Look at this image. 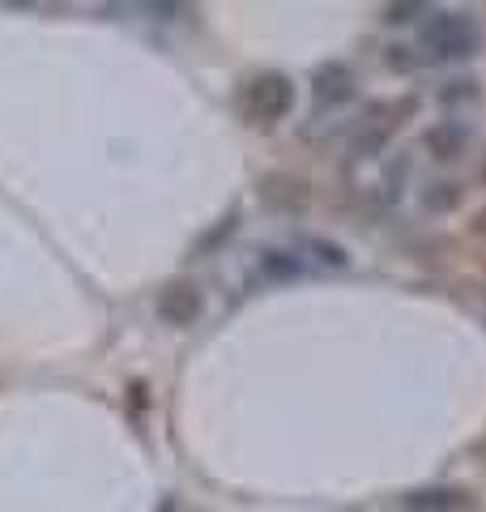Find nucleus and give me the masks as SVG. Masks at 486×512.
<instances>
[{
    "label": "nucleus",
    "instance_id": "f257e3e1",
    "mask_svg": "<svg viewBox=\"0 0 486 512\" xmlns=\"http://www.w3.org/2000/svg\"><path fill=\"white\" fill-rule=\"evenodd\" d=\"M239 107L243 116L252 124H278L290 116V107H295V82H290L286 73H261L252 77L248 86L239 94Z\"/></svg>",
    "mask_w": 486,
    "mask_h": 512
},
{
    "label": "nucleus",
    "instance_id": "f03ea898",
    "mask_svg": "<svg viewBox=\"0 0 486 512\" xmlns=\"http://www.w3.org/2000/svg\"><path fill=\"white\" fill-rule=\"evenodd\" d=\"M423 43L440 60H461L478 52V26L465 13H435V22L423 30Z\"/></svg>",
    "mask_w": 486,
    "mask_h": 512
},
{
    "label": "nucleus",
    "instance_id": "7ed1b4c3",
    "mask_svg": "<svg viewBox=\"0 0 486 512\" xmlns=\"http://www.w3.org/2000/svg\"><path fill=\"white\" fill-rule=\"evenodd\" d=\"M205 308V299L197 291V282H184V278H175L167 282L158 291V303H154V312L162 325H175V329H188V325H197V316Z\"/></svg>",
    "mask_w": 486,
    "mask_h": 512
},
{
    "label": "nucleus",
    "instance_id": "20e7f679",
    "mask_svg": "<svg viewBox=\"0 0 486 512\" xmlns=\"http://www.w3.org/2000/svg\"><path fill=\"white\" fill-rule=\"evenodd\" d=\"M354 94V73L346 69V64H324V69L316 73V103L320 107H337V103H346Z\"/></svg>",
    "mask_w": 486,
    "mask_h": 512
},
{
    "label": "nucleus",
    "instance_id": "39448f33",
    "mask_svg": "<svg viewBox=\"0 0 486 512\" xmlns=\"http://www.w3.org/2000/svg\"><path fill=\"white\" fill-rule=\"evenodd\" d=\"M261 197L278 205V210H299V205H307V184L295 180V175H269L261 184Z\"/></svg>",
    "mask_w": 486,
    "mask_h": 512
},
{
    "label": "nucleus",
    "instance_id": "423d86ee",
    "mask_svg": "<svg viewBox=\"0 0 486 512\" xmlns=\"http://www.w3.org/2000/svg\"><path fill=\"white\" fill-rule=\"evenodd\" d=\"M427 150L440 158V163L461 158V150H465V128L461 124H435V128H427Z\"/></svg>",
    "mask_w": 486,
    "mask_h": 512
},
{
    "label": "nucleus",
    "instance_id": "0eeeda50",
    "mask_svg": "<svg viewBox=\"0 0 486 512\" xmlns=\"http://www.w3.org/2000/svg\"><path fill=\"white\" fill-rule=\"evenodd\" d=\"M299 269H303L299 256H290V252L273 248V252L261 256V274H265V278H278V282H282V278H299Z\"/></svg>",
    "mask_w": 486,
    "mask_h": 512
},
{
    "label": "nucleus",
    "instance_id": "6e6552de",
    "mask_svg": "<svg viewBox=\"0 0 486 512\" xmlns=\"http://www.w3.org/2000/svg\"><path fill=\"white\" fill-rule=\"evenodd\" d=\"M457 504V491H418L405 500L410 512H440V508H452Z\"/></svg>",
    "mask_w": 486,
    "mask_h": 512
},
{
    "label": "nucleus",
    "instance_id": "1a4fd4ad",
    "mask_svg": "<svg viewBox=\"0 0 486 512\" xmlns=\"http://www.w3.org/2000/svg\"><path fill=\"white\" fill-rule=\"evenodd\" d=\"M307 248H312V252L320 256V261H324V265H337V269H342V265H346V252H342V248H337V244H324V239H312V244H307Z\"/></svg>",
    "mask_w": 486,
    "mask_h": 512
},
{
    "label": "nucleus",
    "instance_id": "9d476101",
    "mask_svg": "<svg viewBox=\"0 0 486 512\" xmlns=\"http://www.w3.org/2000/svg\"><path fill=\"white\" fill-rule=\"evenodd\" d=\"M410 13H418V5H388V22H410Z\"/></svg>",
    "mask_w": 486,
    "mask_h": 512
},
{
    "label": "nucleus",
    "instance_id": "9b49d317",
    "mask_svg": "<svg viewBox=\"0 0 486 512\" xmlns=\"http://www.w3.org/2000/svg\"><path fill=\"white\" fill-rule=\"evenodd\" d=\"M457 201V192H440V197H427V205H452Z\"/></svg>",
    "mask_w": 486,
    "mask_h": 512
},
{
    "label": "nucleus",
    "instance_id": "f8f14e48",
    "mask_svg": "<svg viewBox=\"0 0 486 512\" xmlns=\"http://www.w3.org/2000/svg\"><path fill=\"white\" fill-rule=\"evenodd\" d=\"M162 512H175V504H171V500H167V504H162Z\"/></svg>",
    "mask_w": 486,
    "mask_h": 512
}]
</instances>
